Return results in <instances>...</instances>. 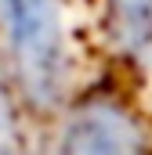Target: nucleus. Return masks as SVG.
<instances>
[{
  "mask_svg": "<svg viewBox=\"0 0 152 155\" xmlns=\"http://www.w3.org/2000/svg\"><path fill=\"white\" fill-rule=\"evenodd\" d=\"M76 0H0V65L33 119H54L80 94Z\"/></svg>",
  "mask_w": 152,
  "mask_h": 155,
  "instance_id": "1",
  "label": "nucleus"
},
{
  "mask_svg": "<svg viewBox=\"0 0 152 155\" xmlns=\"http://www.w3.org/2000/svg\"><path fill=\"white\" fill-rule=\"evenodd\" d=\"M54 155H152V123L116 90H80L58 112Z\"/></svg>",
  "mask_w": 152,
  "mask_h": 155,
  "instance_id": "2",
  "label": "nucleus"
},
{
  "mask_svg": "<svg viewBox=\"0 0 152 155\" xmlns=\"http://www.w3.org/2000/svg\"><path fill=\"white\" fill-rule=\"evenodd\" d=\"M98 33L112 61L145 69L152 61V0H98Z\"/></svg>",
  "mask_w": 152,
  "mask_h": 155,
  "instance_id": "3",
  "label": "nucleus"
},
{
  "mask_svg": "<svg viewBox=\"0 0 152 155\" xmlns=\"http://www.w3.org/2000/svg\"><path fill=\"white\" fill-rule=\"evenodd\" d=\"M29 112L15 90V83L7 79L0 65V155H33L29 144Z\"/></svg>",
  "mask_w": 152,
  "mask_h": 155,
  "instance_id": "4",
  "label": "nucleus"
}]
</instances>
